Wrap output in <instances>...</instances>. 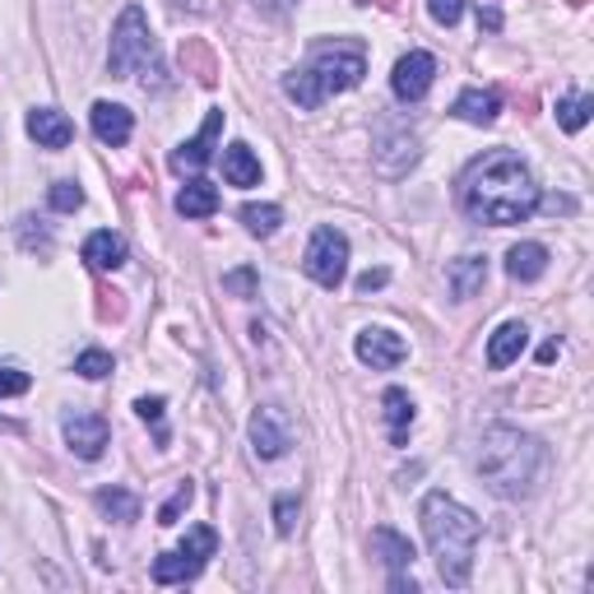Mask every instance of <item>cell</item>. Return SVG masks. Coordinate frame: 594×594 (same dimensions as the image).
<instances>
[{"label":"cell","mask_w":594,"mask_h":594,"mask_svg":"<svg viewBox=\"0 0 594 594\" xmlns=\"http://www.w3.org/2000/svg\"><path fill=\"white\" fill-rule=\"evenodd\" d=\"M33 376L19 372V367H0V400H14V395H28Z\"/></svg>","instance_id":"cell-32"},{"label":"cell","mask_w":594,"mask_h":594,"mask_svg":"<svg viewBox=\"0 0 594 594\" xmlns=\"http://www.w3.org/2000/svg\"><path fill=\"white\" fill-rule=\"evenodd\" d=\"M413 163H419V135L404 130V126H386L381 140H376V168L390 172V176H400Z\"/></svg>","instance_id":"cell-12"},{"label":"cell","mask_w":594,"mask_h":594,"mask_svg":"<svg viewBox=\"0 0 594 594\" xmlns=\"http://www.w3.org/2000/svg\"><path fill=\"white\" fill-rule=\"evenodd\" d=\"M432 79H437V56L432 52H409L395 61V75H390V93L400 98V103H423Z\"/></svg>","instance_id":"cell-10"},{"label":"cell","mask_w":594,"mask_h":594,"mask_svg":"<svg viewBox=\"0 0 594 594\" xmlns=\"http://www.w3.org/2000/svg\"><path fill=\"white\" fill-rule=\"evenodd\" d=\"M479 24H483V28H492V33H498V28H502V10H498V5L479 10Z\"/></svg>","instance_id":"cell-38"},{"label":"cell","mask_w":594,"mask_h":594,"mask_svg":"<svg viewBox=\"0 0 594 594\" xmlns=\"http://www.w3.org/2000/svg\"><path fill=\"white\" fill-rule=\"evenodd\" d=\"M93 506L103 511L107 521L116 525H130V521H140V498L126 488H103V492H93Z\"/></svg>","instance_id":"cell-25"},{"label":"cell","mask_w":594,"mask_h":594,"mask_svg":"<svg viewBox=\"0 0 594 594\" xmlns=\"http://www.w3.org/2000/svg\"><path fill=\"white\" fill-rule=\"evenodd\" d=\"M552 358H558V340H548V344H544V349H539V363H544V367H548V363H552Z\"/></svg>","instance_id":"cell-39"},{"label":"cell","mask_w":594,"mask_h":594,"mask_svg":"<svg viewBox=\"0 0 594 594\" xmlns=\"http://www.w3.org/2000/svg\"><path fill=\"white\" fill-rule=\"evenodd\" d=\"M381 413H386L390 446H409V432H413V400H409V390L390 386V390L381 395Z\"/></svg>","instance_id":"cell-20"},{"label":"cell","mask_w":594,"mask_h":594,"mask_svg":"<svg viewBox=\"0 0 594 594\" xmlns=\"http://www.w3.org/2000/svg\"><path fill=\"white\" fill-rule=\"evenodd\" d=\"M182 66H191L201 84H214V79H219V70H214V56H209L201 43H186V47H182Z\"/></svg>","instance_id":"cell-29"},{"label":"cell","mask_w":594,"mask_h":594,"mask_svg":"<svg viewBox=\"0 0 594 594\" xmlns=\"http://www.w3.org/2000/svg\"><path fill=\"white\" fill-rule=\"evenodd\" d=\"M214 548H219V534H214L209 525H195L182 544L153 562V585H186V581H195L205 571V562L214 558Z\"/></svg>","instance_id":"cell-6"},{"label":"cell","mask_w":594,"mask_h":594,"mask_svg":"<svg viewBox=\"0 0 594 594\" xmlns=\"http://www.w3.org/2000/svg\"><path fill=\"white\" fill-rule=\"evenodd\" d=\"M75 372L84 376V381H103V376L112 372V353H107V349H84V353L75 358Z\"/></svg>","instance_id":"cell-28"},{"label":"cell","mask_w":594,"mask_h":594,"mask_svg":"<svg viewBox=\"0 0 594 594\" xmlns=\"http://www.w3.org/2000/svg\"><path fill=\"white\" fill-rule=\"evenodd\" d=\"M274 529H279V534L297 529V498H293V492H284V498L274 502Z\"/></svg>","instance_id":"cell-35"},{"label":"cell","mask_w":594,"mask_h":594,"mask_svg":"<svg viewBox=\"0 0 594 594\" xmlns=\"http://www.w3.org/2000/svg\"><path fill=\"white\" fill-rule=\"evenodd\" d=\"M242 224L255 237H274L279 224H284V209L279 205H242Z\"/></svg>","instance_id":"cell-27"},{"label":"cell","mask_w":594,"mask_h":594,"mask_svg":"<svg viewBox=\"0 0 594 594\" xmlns=\"http://www.w3.org/2000/svg\"><path fill=\"white\" fill-rule=\"evenodd\" d=\"M251 446L261 460H284L293 446V423L279 404H261L251 413Z\"/></svg>","instance_id":"cell-9"},{"label":"cell","mask_w":594,"mask_h":594,"mask_svg":"<svg viewBox=\"0 0 594 594\" xmlns=\"http://www.w3.org/2000/svg\"><path fill=\"white\" fill-rule=\"evenodd\" d=\"M28 135L37 140V149H70L75 126H70V116H66V112H56V107H33V112H28Z\"/></svg>","instance_id":"cell-16"},{"label":"cell","mask_w":594,"mask_h":594,"mask_svg":"<svg viewBox=\"0 0 594 594\" xmlns=\"http://www.w3.org/2000/svg\"><path fill=\"white\" fill-rule=\"evenodd\" d=\"M302 270L321 288H340L349 274V237L340 228H316L307 242V255H302Z\"/></svg>","instance_id":"cell-7"},{"label":"cell","mask_w":594,"mask_h":594,"mask_svg":"<svg viewBox=\"0 0 594 594\" xmlns=\"http://www.w3.org/2000/svg\"><path fill=\"white\" fill-rule=\"evenodd\" d=\"M506 274H511V279H521V284L544 279V274H548V247H544V242L511 247V251H506Z\"/></svg>","instance_id":"cell-21"},{"label":"cell","mask_w":594,"mask_h":594,"mask_svg":"<svg viewBox=\"0 0 594 594\" xmlns=\"http://www.w3.org/2000/svg\"><path fill=\"white\" fill-rule=\"evenodd\" d=\"M525 344H529V330H525L521 321L498 325V334L488 340V367H492V372H506V367L525 353Z\"/></svg>","instance_id":"cell-18"},{"label":"cell","mask_w":594,"mask_h":594,"mask_svg":"<svg viewBox=\"0 0 594 594\" xmlns=\"http://www.w3.org/2000/svg\"><path fill=\"white\" fill-rule=\"evenodd\" d=\"M214 209H219V191H214L205 176H191V182L176 191V214H186V219H209Z\"/></svg>","instance_id":"cell-22"},{"label":"cell","mask_w":594,"mask_h":594,"mask_svg":"<svg viewBox=\"0 0 594 594\" xmlns=\"http://www.w3.org/2000/svg\"><path fill=\"white\" fill-rule=\"evenodd\" d=\"M488 284V255H460V261L446 265V288L455 302H469L473 293H483Z\"/></svg>","instance_id":"cell-17"},{"label":"cell","mask_w":594,"mask_h":594,"mask_svg":"<svg viewBox=\"0 0 594 594\" xmlns=\"http://www.w3.org/2000/svg\"><path fill=\"white\" fill-rule=\"evenodd\" d=\"M460 205L473 224L511 228V224H525L544 201H539V186H534V176L521 158L498 149V153H483L479 163L465 172Z\"/></svg>","instance_id":"cell-1"},{"label":"cell","mask_w":594,"mask_h":594,"mask_svg":"<svg viewBox=\"0 0 594 594\" xmlns=\"http://www.w3.org/2000/svg\"><path fill=\"white\" fill-rule=\"evenodd\" d=\"M390 284V270H367L358 279V293H372V288H386Z\"/></svg>","instance_id":"cell-37"},{"label":"cell","mask_w":594,"mask_h":594,"mask_svg":"<svg viewBox=\"0 0 594 594\" xmlns=\"http://www.w3.org/2000/svg\"><path fill=\"white\" fill-rule=\"evenodd\" d=\"M219 130H224V112H209L205 126H201V135L172 149V172H182V176H186V172H201L209 158H214V140H219Z\"/></svg>","instance_id":"cell-14"},{"label":"cell","mask_w":594,"mask_h":594,"mask_svg":"<svg viewBox=\"0 0 594 594\" xmlns=\"http://www.w3.org/2000/svg\"><path fill=\"white\" fill-rule=\"evenodd\" d=\"M195 502V488H191V479L186 483H176V492H172V498L163 502V506H158V525H176V516H182V511Z\"/></svg>","instance_id":"cell-30"},{"label":"cell","mask_w":594,"mask_h":594,"mask_svg":"<svg viewBox=\"0 0 594 594\" xmlns=\"http://www.w3.org/2000/svg\"><path fill=\"white\" fill-rule=\"evenodd\" d=\"M427 14L437 19L442 28H455L465 19V0H427Z\"/></svg>","instance_id":"cell-33"},{"label":"cell","mask_w":594,"mask_h":594,"mask_svg":"<svg viewBox=\"0 0 594 594\" xmlns=\"http://www.w3.org/2000/svg\"><path fill=\"white\" fill-rule=\"evenodd\" d=\"M89 122H93L98 140L112 145V149H122L130 135H135V116H130V107H122V103H93Z\"/></svg>","instance_id":"cell-15"},{"label":"cell","mask_w":594,"mask_h":594,"mask_svg":"<svg viewBox=\"0 0 594 594\" xmlns=\"http://www.w3.org/2000/svg\"><path fill=\"white\" fill-rule=\"evenodd\" d=\"M135 413H140L145 423L158 427V442H168V432H163V400H158V395H145V400H135Z\"/></svg>","instance_id":"cell-34"},{"label":"cell","mask_w":594,"mask_h":594,"mask_svg":"<svg viewBox=\"0 0 594 594\" xmlns=\"http://www.w3.org/2000/svg\"><path fill=\"white\" fill-rule=\"evenodd\" d=\"M107 70L112 79H140V84H163V61H158V43L149 33V19L140 5H126L112 28L107 47Z\"/></svg>","instance_id":"cell-5"},{"label":"cell","mask_w":594,"mask_h":594,"mask_svg":"<svg viewBox=\"0 0 594 594\" xmlns=\"http://www.w3.org/2000/svg\"><path fill=\"white\" fill-rule=\"evenodd\" d=\"M47 201H52V209H56V214H75L79 205H84V191H79L75 182H56Z\"/></svg>","instance_id":"cell-31"},{"label":"cell","mask_w":594,"mask_h":594,"mask_svg":"<svg viewBox=\"0 0 594 594\" xmlns=\"http://www.w3.org/2000/svg\"><path fill=\"white\" fill-rule=\"evenodd\" d=\"M224 288L237 293V297H255V270H232V274H224Z\"/></svg>","instance_id":"cell-36"},{"label":"cell","mask_w":594,"mask_h":594,"mask_svg":"<svg viewBox=\"0 0 594 594\" xmlns=\"http://www.w3.org/2000/svg\"><path fill=\"white\" fill-rule=\"evenodd\" d=\"M224 182L228 186H255L261 182V158L251 153V145H228L224 149Z\"/></svg>","instance_id":"cell-23"},{"label":"cell","mask_w":594,"mask_h":594,"mask_svg":"<svg viewBox=\"0 0 594 594\" xmlns=\"http://www.w3.org/2000/svg\"><path fill=\"white\" fill-rule=\"evenodd\" d=\"M423 534H427V548L437 558V571L450 590H465L473 576V548H479V516L469 506H460L446 492H427L423 498Z\"/></svg>","instance_id":"cell-3"},{"label":"cell","mask_w":594,"mask_h":594,"mask_svg":"<svg viewBox=\"0 0 594 594\" xmlns=\"http://www.w3.org/2000/svg\"><path fill=\"white\" fill-rule=\"evenodd\" d=\"M0 423H5V419H0Z\"/></svg>","instance_id":"cell-40"},{"label":"cell","mask_w":594,"mask_h":594,"mask_svg":"<svg viewBox=\"0 0 594 594\" xmlns=\"http://www.w3.org/2000/svg\"><path fill=\"white\" fill-rule=\"evenodd\" d=\"M460 122H469V126H492L498 122V112H502V98H498V89H465L460 98H455V107H450Z\"/></svg>","instance_id":"cell-19"},{"label":"cell","mask_w":594,"mask_h":594,"mask_svg":"<svg viewBox=\"0 0 594 594\" xmlns=\"http://www.w3.org/2000/svg\"><path fill=\"white\" fill-rule=\"evenodd\" d=\"M84 261H89L93 270H122V265H126V242H122V237H116L112 228L93 232L89 242H84Z\"/></svg>","instance_id":"cell-24"},{"label":"cell","mask_w":594,"mask_h":594,"mask_svg":"<svg viewBox=\"0 0 594 594\" xmlns=\"http://www.w3.org/2000/svg\"><path fill=\"white\" fill-rule=\"evenodd\" d=\"M66 446L79 455V460H98V455L107 450V423L98 419V413H66Z\"/></svg>","instance_id":"cell-13"},{"label":"cell","mask_w":594,"mask_h":594,"mask_svg":"<svg viewBox=\"0 0 594 594\" xmlns=\"http://www.w3.org/2000/svg\"><path fill=\"white\" fill-rule=\"evenodd\" d=\"M544 469H548V446L521 427L492 423L479 437V479L502 502L534 498V488L544 483Z\"/></svg>","instance_id":"cell-2"},{"label":"cell","mask_w":594,"mask_h":594,"mask_svg":"<svg viewBox=\"0 0 594 594\" xmlns=\"http://www.w3.org/2000/svg\"><path fill=\"white\" fill-rule=\"evenodd\" d=\"M372 558H381V562H386V571H390V590H395V594H413V590H419V585H413V576H404L419 552H413V544L404 539L400 529H390V525L372 529Z\"/></svg>","instance_id":"cell-8"},{"label":"cell","mask_w":594,"mask_h":594,"mask_svg":"<svg viewBox=\"0 0 594 594\" xmlns=\"http://www.w3.org/2000/svg\"><path fill=\"white\" fill-rule=\"evenodd\" d=\"M353 353H358V363L372 367V372H390V367H400L409 358V344L400 340L395 330L386 325H367L358 340H353Z\"/></svg>","instance_id":"cell-11"},{"label":"cell","mask_w":594,"mask_h":594,"mask_svg":"<svg viewBox=\"0 0 594 594\" xmlns=\"http://www.w3.org/2000/svg\"><path fill=\"white\" fill-rule=\"evenodd\" d=\"M590 112H594V98L571 93V98H562V103H558V126H562L567 135H576V130H585Z\"/></svg>","instance_id":"cell-26"},{"label":"cell","mask_w":594,"mask_h":594,"mask_svg":"<svg viewBox=\"0 0 594 594\" xmlns=\"http://www.w3.org/2000/svg\"><path fill=\"white\" fill-rule=\"evenodd\" d=\"M367 75V52L363 43H349V37H334V43H321L311 52V61L302 70H288L284 75V93L293 98L297 107L316 112L334 93H349L358 89Z\"/></svg>","instance_id":"cell-4"}]
</instances>
